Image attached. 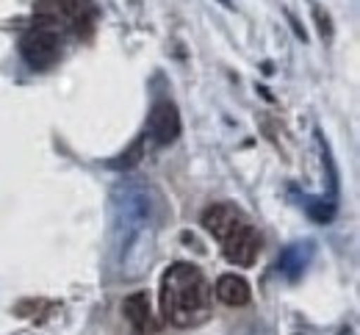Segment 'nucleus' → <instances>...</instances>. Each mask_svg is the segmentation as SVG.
<instances>
[{
  "instance_id": "f257e3e1",
  "label": "nucleus",
  "mask_w": 360,
  "mask_h": 335,
  "mask_svg": "<svg viewBox=\"0 0 360 335\" xmlns=\"http://www.w3.org/2000/svg\"><path fill=\"white\" fill-rule=\"evenodd\" d=\"M161 313L180 327H200L211 316V283L194 263H172L161 277Z\"/></svg>"
},
{
  "instance_id": "f03ea898",
  "label": "nucleus",
  "mask_w": 360,
  "mask_h": 335,
  "mask_svg": "<svg viewBox=\"0 0 360 335\" xmlns=\"http://www.w3.org/2000/svg\"><path fill=\"white\" fill-rule=\"evenodd\" d=\"M114 216H117V249L122 252V263L136 266L134 277L144 272L153 252L150 230V199L139 183H122L114 192Z\"/></svg>"
},
{
  "instance_id": "7ed1b4c3",
  "label": "nucleus",
  "mask_w": 360,
  "mask_h": 335,
  "mask_svg": "<svg viewBox=\"0 0 360 335\" xmlns=\"http://www.w3.org/2000/svg\"><path fill=\"white\" fill-rule=\"evenodd\" d=\"M37 17L47 22H61L81 34V28H89L94 20L89 0H37Z\"/></svg>"
},
{
  "instance_id": "20e7f679",
  "label": "nucleus",
  "mask_w": 360,
  "mask_h": 335,
  "mask_svg": "<svg viewBox=\"0 0 360 335\" xmlns=\"http://www.w3.org/2000/svg\"><path fill=\"white\" fill-rule=\"evenodd\" d=\"M20 53L34 70H47V67H53L58 61V34L53 28H47V25L31 28L20 39Z\"/></svg>"
},
{
  "instance_id": "39448f33",
  "label": "nucleus",
  "mask_w": 360,
  "mask_h": 335,
  "mask_svg": "<svg viewBox=\"0 0 360 335\" xmlns=\"http://www.w3.org/2000/svg\"><path fill=\"white\" fill-rule=\"evenodd\" d=\"M219 244H222L225 258L236 266H252L258 261V255H261V233L250 222L241 225L236 233H230Z\"/></svg>"
},
{
  "instance_id": "423d86ee",
  "label": "nucleus",
  "mask_w": 360,
  "mask_h": 335,
  "mask_svg": "<svg viewBox=\"0 0 360 335\" xmlns=\"http://www.w3.org/2000/svg\"><path fill=\"white\" fill-rule=\"evenodd\" d=\"M202 228L214 236L217 241L227 239L230 233H236L241 225H247L250 219L244 216V211L241 208H236L233 202H217V205H208L205 211H202Z\"/></svg>"
},
{
  "instance_id": "0eeeda50",
  "label": "nucleus",
  "mask_w": 360,
  "mask_h": 335,
  "mask_svg": "<svg viewBox=\"0 0 360 335\" xmlns=\"http://www.w3.org/2000/svg\"><path fill=\"white\" fill-rule=\"evenodd\" d=\"M147 136L155 144H172L180 136V114L175 103L161 100L147 117Z\"/></svg>"
},
{
  "instance_id": "6e6552de",
  "label": "nucleus",
  "mask_w": 360,
  "mask_h": 335,
  "mask_svg": "<svg viewBox=\"0 0 360 335\" xmlns=\"http://www.w3.org/2000/svg\"><path fill=\"white\" fill-rule=\"evenodd\" d=\"M122 313L131 324L134 335H153L155 333V324H153V313H150V299L144 291H136L131 294L125 302H122Z\"/></svg>"
},
{
  "instance_id": "1a4fd4ad",
  "label": "nucleus",
  "mask_w": 360,
  "mask_h": 335,
  "mask_svg": "<svg viewBox=\"0 0 360 335\" xmlns=\"http://www.w3.org/2000/svg\"><path fill=\"white\" fill-rule=\"evenodd\" d=\"M211 291L217 294L219 302H225V305H230V308H241V305H247L250 296H252L250 283H247L241 275H222Z\"/></svg>"
},
{
  "instance_id": "9d476101",
  "label": "nucleus",
  "mask_w": 360,
  "mask_h": 335,
  "mask_svg": "<svg viewBox=\"0 0 360 335\" xmlns=\"http://www.w3.org/2000/svg\"><path fill=\"white\" fill-rule=\"evenodd\" d=\"M308 258H311V244H308V241H305V244H294V247H288V249L283 252V258H280V269L288 272V275L294 277L300 269H305Z\"/></svg>"
},
{
  "instance_id": "9b49d317",
  "label": "nucleus",
  "mask_w": 360,
  "mask_h": 335,
  "mask_svg": "<svg viewBox=\"0 0 360 335\" xmlns=\"http://www.w3.org/2000/svg\"><path fill=\"white\" fill-rule=\"evenodd\" d=\"M314 17L319 20V31H321V37H333V25H330V17H327V11H321L319 6H314Z\"/></svg>"
}]
</instances>
